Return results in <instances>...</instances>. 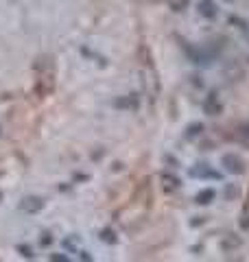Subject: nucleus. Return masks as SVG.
I'll return each mask as SVG.
<instances>
[{"instance_id":"8","label":"nucleus","mask_w":249,"mask_h":262,"mask_svg":"<svg viewBox=\"0 0 249 262\" xmlns=\"http://www.w3.org/2000/svg\"><path fill=\"white\" fill-rule=\"evenodd\" d=\"M162 182H164V190H169V192H173V190H177V188H179V179L175 175L164 173L162 175Z\"/></svg>"},{"instance_id":"3","label":"nucleus","mask_w":249,"mask_h":262,"mask_svg":"<svg viewBox=\"0 0 249 262\" xmlns=\"http://www.w3.org/2000/svg\"><path fill=\"white\" fill-rule=\"evenodd\" d=\"M203 112L210 114V116H219V114L223 112V103L219 101L217 92H210L203 98Z\"/></svg>"},{"instance_id":"4","label":"nucleus","mask_w":249,"mask_h":262,"mask_svg":"<svg viewBox=\"0 0 249 262\" xmlns=\"http://www.w3.org/2000/svg\"><path fill=\"white\" fill-rule=\"evenodd\" d=\"M190 175L199 177V179H221V175L217 173V170H212L208 164H197L195 168H190Z\"/></svg>"},{"instance_id":"10","label":"nucleus","mask_w":249,"mask_h":262,"mask_svg":"<svg viewBox=\"0 0 249 262\" xmlns=\"http://www.w3.org/2000/svg\"><path fill=\"white\" fill-rule=\"evenodd\" d=\"M64 247L68 249V251H74V253L81 251V247L77 245V236H70V238H66V241H64Z\"/></svg>"},{"instance_id":"6","label":"nucleus","mask_w":249,"mask_h":262,"mask_svg":"<svg viewBox=\"0 0 249 262\" xmlns=\"http://www.w3.org/2000/svg\"><path fill=\"white\" fill-rule=\"evenodd\" d=\"M199 13L208 20L217 18V3L214 0H199Z\"/></svg>"},{"instance_id":"1","label":"nucleus","mask_w":249,"mask_h":262,"mask_svg":"<svg viewBox=\"0 0 249 262\" xmlns=\"http://www.w3.org/2000/svg\"><path fill=\"white\" fill-rule=\"evenodd\" d=\"M33 72H35V94L39 98H46L55 92L57 85V66L53 55H39L33 66Z\"/></svg>"},{"instance_id":"11","label":"nucleus","mask_w":249,"mask_h":262,"mask_svg":"<svg viewBox=\"0 0 249 262\" xmlns=\"http://www.w3.org/2000/svg\"><path fill=\"white\" fill-rule=\"evenodd\" d=\"M166 3H169L175 11H181V9H186L188 7V0H166Z\"/></svg>"},{"instance_id":"15","label":"nucleus","mask_w":249,"mask_h":262,"mask_svg":"<svg viewBox=\"0 0 249 262\" xmlns=\"http://www.w3.org/2000/svg\"><path fill=\"white\" fill-rule=\"evenodd\" d=\"M51 260H64V262H68V258H66V256H51Z\"/></svg>"},{"instance_id":"13","label":"nucleus","mask_w":249,"mask_h":262,"mask_svg":"<svg viewBox=\"0 0 249 262\" xmlns=\"http://www.w3.org/2000/svg\"><path fill=\"white\" fill-rule=\"evenodd\" d=\"M103 241L105 243H114L116 238H112V232H110V229H105V232H103Z\"/></svg>"},{"instance_id":"16","label":"nucleus","mask_w":249,"mask_h":262,"mask_svg":"<svg viewBox=\"0 0 249 262\" xmlns=\"http://www.w3.org/2000/svg\"><path fill=\"white\" fill-rule=\"evenodd\" d=\"M243 227H245V229H249V216H245V221H243Z\"/></svg>"},{"instance_id":"7","label":"nucleus","mask_w":249,"mask_h":262,"mask_svg":"<svg viewBox=\"0 0 249 262\" xmlns=\"http://www.w3.org/2000/svg\"><path fill=\"white\" fill-rule=\"evenodd\" d=\"M214 196H217V192H214L212 188H205V190H201L197 194V203L199 206H208V203H212Z\"/></svg>"},{"instance_id":"5","label":"nucleus","mask_w":249,"mask_h":262,"mask_svg":"<svg viewBox=\"0 0 249 262\" xmlns=\"http://www.w3.org/2000/svg\"><path fill=\"white\" fill-rule=\"evenodd\" d=\"M20 208L24 212H29V214H35V212H39L42 208H44V201H42L39 196H27V199H22Z\"/></svg>"},{"instance_id":"2","label":"nucleus","mask_w":249,"mask_h":262,"mask_svg":"<svg viewBox=\"0 0 249 262\" xmlns=\"http://www.w3.org/2000/svg\"><path fill=\"white\" fill-rule=\"evenodd\" d=\"M221 162H223V166H225L227 173H232V175H243L245 173V162L240 160L236 153H225Z\"/></svg>"},{"instance_id":"9","label":"nucleus","mask_w":249,"mask_h":262,"mask_svg":"<svg viewBox=\"0 0 249 262\" xmlns=\"http://www.w3.org/2000/svg\"><path fill=\"white\" fill-rule=\"evenodd\" d=\"M201 131H203V125H201V122H193V125L186 129V138H188V140H193V138H197L199 134H201Z\"/></svg>"},{"instance_id":"12","label":"nucleus","mask_w":249,"mask_h":262,"mask_svg":"<svg viewBox=\"0 0 249 262\" xmlns=\"http://www.w3.org/2000/svg\"><path fill=\"white\" fill-rule=\"evenodd\" d=\"M18 251H22V256H24V258H33V249L27 247V245H20Z\"/></svg>"},{"instance_id":"14","label":"nucleus","mask_w":249,"mask_h":262,"mask_svg":"<svg viewBox=\"0 0 249 262\" xmlns=\"http://www.w3.org/2000/svg\"><path fill=\"white\" fill-rule=\"evenodd\" d=\"M53 238H51V234H44V238H42V245H51Z\"/></svg>"}]
</instances>
